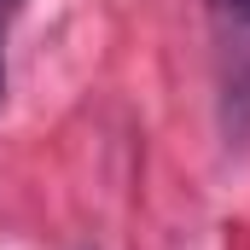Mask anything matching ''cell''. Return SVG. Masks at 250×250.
<instances>
[{"mask_svg": "<svg viewBox=\"0 0 250 250\" xmlns=\"http://www.w3.org/2000/svg\"><path fill=\"white\" fill-rule=\"evenodd\" d=\"M18 6H23V0H0V99H6V29H12V18H18Z\"/></svg>", "mask_w": 250, "mask_h": 250, "instance_id": "1", "label": "cell"}, {"mask_svg": "<svg viewBox=\"0 0 250 250\" xmlns=\"http://www.w3.org/2000/svg\"><path fill=\"white\" fill-rule=\"evenodd\" d=\"M215 12H221L227 23H239V29H250V0H215Z\"/></svg>", "mask_w": 250, "mask_h": 250, "instance_id": "2", "label": "cell"}]
</instances>
